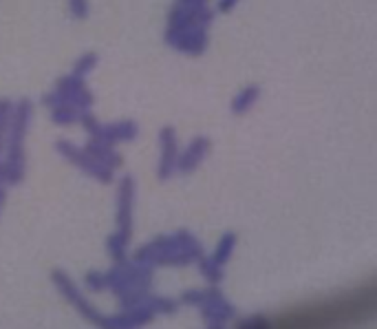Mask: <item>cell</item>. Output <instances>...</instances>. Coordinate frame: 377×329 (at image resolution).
I'll return each instance as SVG.
<instances>
[{
  "mask_svg": "<svg viewBox=\"0 0 377 329\" xmlns=\"http://www.w3.org/2000/svg\"><path fill=\"white\" fill-rule=\"evenodd\" d=\"M51 279H53V283H55V288L60 290V294L69 300V303H73V307L82 314L86 321H91L93 325H99V327H106V316H101V314L95 312V307H91L89 300H86V298L78 292L76 283L71 281L62 270H53Z\"/></svg>",
  "mask_w": 377,
  "mask_h": 329,
  "instance_id": "2",
  "label": "cell"
},
{
  "mask_svg": "<svg viewBox=\"0 0 377 329\" xmlns=\"http://www.w3.org/2000/svg\"><path fill=\"white\" fill-rule=\"evenodd\" d=\"M199 307L203 312V318H206V323L210 327H223V323L227 318L234 316V309H232V305L223 298V294L219 290L206 292V300H203Z\"/></svg>",
  "mask_w": 377,
  "mask_h": 329,
  "instance_id": "5",
  "label": "cell"
},
{
  "mask_svg": "<svg viewBox=\"0 0 377 329\" xmlns=\"http://www.w3.org/2000/svg\"><path fill=\"white\" fill-rule=\"evenodd\" d=\"M24 179V168L20 166H11L7 164H0V186H18Z\"/></svg>",
  "mask_w": 377,
  "mask_h": 329,
  "instance_id": "15",
  "label": "cell"
},
{
  "mask_svg": "<svg viewBox=\"0 0 377 329\" xmlns=\"http://www.w3.org/2000/svg\"><path fill=\"white\" fill-rule=\"evenodd\" d=\"M82 113H86V111H80L78 106H73V104H57V106H53V113H51V120L55 122V124H76V122H80V118H82Z\"/></svg>",
  "mask_w": 377,
  "mask_h": 329,
  "instance_id": "11",
  "label": "cell"
},
{
  "mask_svg": "<svg viewBox=\"0 0 377 329\" xmlns=\"http://www.w3.org/2000/svg\"><path fill=\"white\" fill-rule=\"evenodd\" d=\"M86 153H89L95 162H99V164H104V166H108V168H120L122 166V157L113 150V146L111 144H104V141H89L86 144V148H84Z\"/></svg>",
  "mask_w": 377,
  "mask_h": 329,
  "instance_id": "10",
  "label": "cell"
},
{
  "mask_svg": "<svg viewBox=\"0 0 377 329\" xmlns=\"http://www.w3.org/2000/svg\"><path fill=\"white\" fill-rule=\"evenodd\" d=\"M170 47H175L179 51H185V53H190V55H199L206 51L208 47V36L206 31L201 29V27H187V29L175 34L172 38L166 40Z\"/></svg>",
  "mask_w": 377,
  "mask_h": 329,
  "instance_id": "7",
  "label": "cell"
},
{
  "mask_svg": "<svg viewBox=\"0 0 377 329\" xmlns=\"http://www.w3.org/2000/svg\"><path fill=\"white\" fill-rule=\"evenodd\" d=\"M55 148H57V153H62L69 162H73L78 168H82L86 175H91V177H95V179H99V181H104V183H108V181L113 179V168L95 162L89 153H86V150H78L73 144H71V141H57Z\"/></svg>",
  "mask_w": 377,
  "mask_h": 329,
  "instance_id": "3",
  "label": "cell"
},
{
  "mask_svg": "<svg viewBox=\"0 0 377 329\" xmlns=\"http://www.w3.org/2000/svg\"><path fill=\"white\" fill-rule=\"evenodd\" d=\"M236 3H239V0H221V11H229Z\"/></svg>",
  "mask_w": 377,
  "mask_h": 329,
  "instance_id": "24",
  "label": "cell"
},
{
  "mask_svg": "<svg viewBox=\"0 0 377 329\" xmlns=\"http://www.w3.org/2000/svg\"><path fill=\"white\" fill-rule=\"evenodd\" d=\"M258 95H260V89H258V87L243 89V91L234 97V102H232V113H234V115H243V113L256 102Z\"/></svg>",
  "mask_w": 377,
  "mask_h": 329,
  "instance_id": "12",
  "label": "cell"
},
{
  "mask_svg": "<svg viewBox=\"0 0 377 329\" xmlns=\"http://www.w3.org/2000/svg\"><path fill=\"white\" fill-rule=\"evenodd\" d=\"M97 66V55L95 53H86L82 58L76 62V69H73V78L78 80H84L86 74H91V71Z\"/></svg>",
  "mask_w": 377,
  "mask_h": 329,
  "instance_id": "18",
  "label": "cell"
},
{
  "mask_svg": "<svg viewBox=\"0 0 377 329\" xmlns=\"http://www.w3.org/2000/svg\"><path fill=\"white\" fill-rule=\"evenodd\" d=\"M199 270H201V274L206 276L210 283H221V279H223V265H219L214 259H208V256H199Z\"/></svg>",
  "mask_w": 377,
  "mask_h": 329,
  "instance_id": "14",
  "label": "cell"
},
{
  "mask_svg": "<svg viewBox=\"0 0 377 329\" xmlns=\"http://www.w3.org/2000/svg\"><path fill=\"white\" fill-rule=\"evenodd\" d=\"M234 248H236V234L227 232V234H223V239L219 241V246H216V252H214L212 259L219 263V265H225V263L229 261L232 252H234Z\"/></svg>",
  "mask_w": 377,
  "mask_h": 329,
  "instance_id": "13",
  "label": "cell"
},
{
  "mask_svg": "<svg viewBox=\"0 0 377 329\" xmlns=\"http://www.w3.org/2000/svg\"><path fill=\"white\" fill-rule=\"evenodd\" d=\"M241 327H269V323L265 318H254V321H248V323H243Z\"/></svg>",
  "mask_w": 377,
  "mask_h": 329,
  "instance_id": "23",
  "label": "cell"
},
{
  "mask_svg": "<svg viewBox=\"0 0 377 329\" xmlns=\"http://www.w3.org/2000/svg\"><path fill=\"white\" fill-rule=\"evenodd\" d=\"M84 283L89 285L91 290L95 292H101V290H106V281H104V274H97V272H89L84 279Z\"/></svg>",
  "mask_w": 377,
  "mask_h": 329,
  "instance_id": "21",
  "label": "cell"
},
{
  "mask_svg": "<svg viewBox=\"0 0 377 329\" xmlns=\"http://www.w3.org/2000/svg\"><path fill=\"white\" fill-rule=\"evenodd\" d=\"M5 148V133H0V153Z\"/></svg>",
  "mask_w": 377,
  "mask_h": 329,
  "instance_id": "26",
  "label": "cell"
},
{
  "mask_svg": "<svg viewBox=\"0 0 377 329\" xmlns=\"http://www.w3.org/2000/svg\"><path fill=\"white\" fill-rule=\"evenodd\" d=\"M13 115V104L7 99H0V133L9 131V122Z\"/></svg>",
  "mask_w": 377,
  "mask_h": 329,
  "instance_id": "19",
  "label": "cell"
},
{
  "mask_svg": "<svg viewBox=\"0 0 377 329\" xmlns=\"http://www.w3.org/2000/svg\"><path fill=\"white\" fill-rule=\"evenodd\" d=\"M133 199H135V181L130 177L122 179L120 202H118V234L128 241L133 234Z\"/></svg>",
  "mask_w": 377,
  "mask_h": 329,
  "instance_id": "4",
  "label": "cell"
},
{
  "mask_svg": "<svg viewBox=\"0 0 377 329\" xmlns=\"http://www.w3.org/2000/svg\"><path fill=\"white\" fill-rule=\"evenodd\" d=\"M210 148H212V144H210L208 137H197V139H192V144L183 150V155L177 157V170H179V173H183V175L194 173V170L201 166V162L208 157Z\"/></svg>",
  "mask_w": 377,
  "mask_h": 329,
  "instance_id": "8",
  "label": "cell"
},
{
  "mask_svg": "<svg viewBox=\"0 0 377 329\" xmlns=\"http://www.w3.org/2000/svg\"><path fill=\"white\" fill-rule=\"evenodd\" d=\"M141 305H148L152 312H162V314H175L177 312V303L170 298H162V296H152L146 292V296H143V303Z\"/></svg>",
  "mask_w": 377,
  "mask_h": 329,
  "instance_id": "16",
  "label": "cell"
},
{
  "mask_svg": "<svg viewBox=\"0 0 377 329\" xmlns=\"http://www.w3.org/2000/svg\"><path fill=\"white\" fill-rule=\"evenodd\" d=\"M203 300H206V292H201V290L185 292V294L181 296V303H187V305H201Z\"/></svg>",
  "mask_w": 377,
  "mask_h": 329,
  "instance_id": "22",
  "label": "cell"
},
{
  "mask_svg": "<svg viewBox=\"0 0 377 329\" xmlns=\"http://www.w3.org/2000/svg\"><path fill=\"white\" fill-rule=\"evenodd\" d=\"M69 7L73 18L78 20H86L89 18V0H69Z\"/></svg>",
  "mask_w": 377,
  "mask_h": 329,
  "instance_id": "20",
  "label": "cell"
},
{
  "mask_svg": "<svg viewBox=\"0 0 377 329\" xmlns=\"http://www.w3.org/2000/svg\"><path fill=\"white\" fill-rule=\"evenodd\" d=\"M31 99H22L18 102L16 111H13L11 122H9V153H7V162L11 166H20L24 168V135H27V126L31 122Z\"/></svg>",
  "mask_w": 377,
  "mask_h": 329,
  "instance_id": "1",
  "label": "cell"
},
{
  "mask_svg": "<svg viewBox=\"0 0 377 329\" xmlns=\"http://www.w3.org/2000/svg\"><path fill=\"white\" fill-rule=\"evenodd\" d=\"M137 133H139L137 124L130 122V120H124V122L111 124V126H101V141H104V144L115 146L118 141H130V139H135Z\"/></svg>",
  "mask_w": 377,
  "mask_h": 329,
  "instance_id": "9",
  "label": "cell"
},
{
  "mask_svg": "<svg viewBox=\"0 0 377 329\" xmlns=\"http://www.w3.org/2000/svg\"><path fill=\"white\" fill-rule=\"evenodd\" d=\"M126 246H128V241H124L120 234H111L106 241V248L118 263H126Z\"/></svg>",
  "mask_w": 377,
  "mask_h": 329,
  "instance_id": "17",
  "label": "cell"
},
{
  "mask_svg": "<svg viewBox=\"0 0 377 329\" xmlns=\"http://www.w3.org/2000/svg\"><path fill=\"white\" fill-rule=\"evenodd\" d=\"M159 139H162V162H159V179L166 181L172 177V173H175L177 168V133L172 126H166L162 128V135H159Z\"/></svg>",
  "mask_w": 377,
  "mask_h": 329,
  "instance_id": "6",
  "label": "cell"
},
{
  "mask_svg": "<svg viewBox=\"0 0 377 329\" xmlns=\"http://www.w3.org/2000/svg\"><path fill=\"white\" fill-rule=\"evenodd\" d=\"M5 202H7V192H5V188H3V186H0V210H3Z\"/></svg>",
  "mask_w": 377,
  "mask_h": 329,
  "instance_id": "25",
  "label": "cell"
}]
</instances>
